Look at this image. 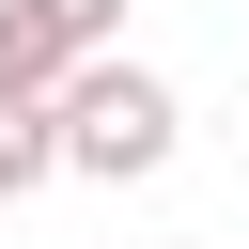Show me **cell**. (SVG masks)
<instances>
[{
	"mask_svg": "<svg viewBox=\"0 0 249 249\" xmlns=\"http://www.w3.org/2000/svg\"><path fill=\"white\" fill-rule=\"evenodd\" d=\"M171 140H187L171 78H140V62H78V78H62V171L140 187V171H171Z\"/></svg>",
	"mask_w": 249,
	"mask_h": 249,
	"instance_id": "obj_1",
	"label": "cell"
},
{
	"mask_svg": "<svg viewBox=\"0 0 249 249\" xmlns=\"http://www.w3.org/2000/svg\"><path fill=\"white\" fill-rule=\"evenodd\" d=\"M78 62H93V47H78L47 0H0V93H62Z\"/></svg>",
	"mask_w": 249,
	"mask_h": 249,
	"instance_id": "obj_2",
	"label": "cell"
},
{
	"mask_svg": "<svg viewBox=\"0 0 249 249\" xmlns=\"http://www.w3.org/2000/svg\"><path fill=\"white\" fill-rule=\"evenodd\" d=\"M62 171V93H0V202H31Z\"/></svg>",
	"mask_w": 249,
	"mask_h": 249,
	"instance_id": "obj_3",
	"label": "cell"
},
{
	"mask_svg": "<svg viewBox=\"0 0 249 249\" xmlns=\"http://www.w3.org/2000/svg\"><path fill=\"white\" fill-rule=\"evenodd\" d=\"M47 16H62L78 47H109V31H124V0H47Z\"/></svg>",
	"mask_w": 249,
	"mask_h": 249,
	"instance_id": "obj_4",
	"label": "cell"
}]
</instances>
